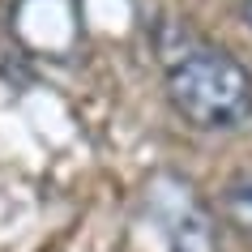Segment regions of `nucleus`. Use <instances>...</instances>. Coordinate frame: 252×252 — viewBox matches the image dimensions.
I'll use <instances>...</instances> for the list:
<instances>
[{"mask_svg":"<svg viewBox=\"0 0 252 252\" xmlns=\"http://www.w3.org/2000/svg\"><path fill=\"white\" fill-rule=\"evenodd\" d=\"M158 218H162V235H167L171 252H218L210 214L201 210L197 197H188V188H175V201L158 205Z\"/></svg>","mask_w":252,"mask_h":252,"instance_id":"f03ea898","label":"nucleus"},{"mask_svg":"<svg viewBox=\"0 0 252 252\" xmlns=\"http://www.w3.org/2000/svg\"><path fill=\"white\" fill-rule=\"evenodd\" d=\"M244 22H248V30H252V0H244Z\"/></svg>","mask_w":252,"mask_h":252,"instance_id":"20e7f679","label":"nucleus"},{"mask_svg":"<svg viewBox=\"0 0 252 252\" xmlns=\"http://www.w3.org/2000/svg\"><path fill=\"white\" fill-rule=\"evenodd\" d=\"M218 214H222V222L235 235L252 239V171H239L222 184V192H218Z\"/></svg>","mask_w":252,"mask_h":252,"instance_id":"7ed1b4c3","label":"nucleus"},{"mask_svg":"<svg viewBox=\"0 0 252 252\" xmlns=\"http://www.w3.org/2000/svg\"><path fill=\"white\" fill-rule=\"evenodd\" d=\"M167 98L184 124L201 133H231L252 120V73L231 52L197 43L171 60Z\"/></svg>","mask_w":252,"mask_h":252,"instance_id":"f257e3e1","label":"nucleus"}]
</instances>
